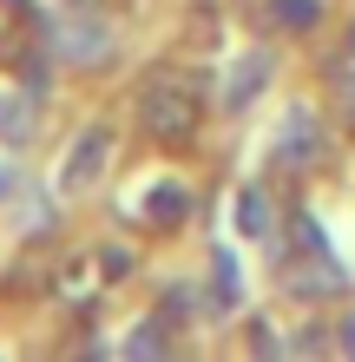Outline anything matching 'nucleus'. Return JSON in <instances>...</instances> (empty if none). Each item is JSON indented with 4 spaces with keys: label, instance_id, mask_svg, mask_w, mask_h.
<instances>
[{
    "label": "nucleus",
    "instance_id": "1",
    "mask_svg": "<svg viewBox=\"0 0 355 362\" xmlns=\"http://www.w3.org/2000/svg\"><path fill=\"white\" fill-rule=\"evenodd\" d=\"M138 119H145V132L164 139V145H184L198 132V99L184 93V86H145L138 93Z\"/></svg>",
    "mask_w": 355,
    "mask_h": 362
},
{
    "label": "nucleus",
    "instance_id": "2",
    "mask_svg": "<svg viewBox=\"0 0 355 362\" xmlns=\"http://www.w3.org/2000/svg\"><path fill=\"white\" fill-rule=\"evenodd\" d=\"M53 53L66 66H106L112 59V27L92 20V13H59L53 20Z\"/></svg>",
    "mask_w": 355,
    "mask_h": 362
},
{
    "label": "nucleus",
    "instance_id": "3",
    "mask_svg": "<svg viewBox=\"0 0 355 362\" xmlns=\"http://www.w3.org/2000/svg\"><path fill=\"white\" fill-rule=\"evenodd\" d=\"M106 152H112V132H106V125H86V132L73 139V152H66L59 185H66V191H92L99 172H106Z\"/></svg>",
    "mask_w": 355,
    "mask_h": 362
},
{
    "label": "nucleus",
    "instance_id": "4",
    "mask_svg": "<svg viewBox=\"0 0 355 362\" xmlns=\"http://www.w3.org/2000/svg\"><path fill=\"white\" fill-rule=\"evenodd\" d=\"M316 152H323V125L296 105V112L283 119V132H277V158H283V165H309Z\"/></svg>",
    "mask_w": 355,
    "mask_h": 362
},
{
    "label": "nucleus",
    "instance_id": "5",
    "mask_svg": "<svg viewBox=\"0 0 355 362\" xmlns=\"http://www.w3.org/2000/svg\"><path fill=\"white\" fill-rule=\"evenodd\" d=\"M270 66H277L270 53H243L237 66H231V79H224V105H231V112H243V105L270 86Z\"/></svg>",
    "mask_w": 355,
    "mask_h": 362
},
{
    "label": "nucleus",
    "instance_id": "6",
    "mask_svg": "<svg viewBox=\"0 0 355 362\" xmlns=\"http://www.w3.org/2000/svg\"><path fill=\"white\" fill-rule=\"evenodd\" d=\"M33 93H0V145H27L33 139Z\"/></svg>",
    "mask_w": 355,
    "mask_h": 362
},
{
    "label": "nucleus",
    "instance_id": "7",
    "mask_svg": "<svg viewBox=\"0 0 355 362\" xmlns=\"http://www.w3.org/2000/svg\"><path fill=\"white\" fill-rule=\"evenodd\" d=\"M184 204H191V198H184L178 185H158V191H145V198H138V218L164 230V224H178V218H184Z\"/></svg>",
    "mask_w": 355,
    "mask_h": 362
},
{
    "label": "nucleus",
    "instance_id": "8",
    "mask_svg": "<svg viewBox=\"0 0 355 362\" xmlns=\"http://www.w3.org/2000/svg\"><path fill=\"white\" fill-rule=\"evenodd\" d=\"M237 230L270 238V191H263V185H243V191H237Z\"/></svg>",
    "mask_w": 355,
    "mask_h": 362
},
{
    "label": "nucleus",
    "instance_id": "9",
    "mask_svg": "<svg viewBox=\"0 0 355 362\" xmlns=\"http://www.w3.org/2000/svg\"><path fill=\"white\" fill-rule=\"evenodd\" d=\"M211 290H217V296H211L217 316H224V310H237V296H243V290H237V257H231V250H211Z\"/></svg>",
    "mask_w": 355,
    "mask_h": 362
},
{
    "label": "nucleus",
    "instance_id": "10",
    "mask_svg": "<svg viewBox=\"0 0 355 362\" xmlns=\"http://www.w3.org/2000/svg\"><path fill=\"white\" fill-rule=\"evenodd\" d=\"M270 13H277V27H289V33H309L323 20V0H270Z\"/></svg>",
    "mask_w": 355,
    "mask_h": 362
},
{
    "label": "nucleus",
    "instance_id": "11",
    "mask_svg": "<svg viewBox=\"0 0 355 362\" xmlns=\"http://www.w3.org/2000/svg\"><path fill=\"white\" fill-rule=\"evenodd\" d=\"M164 349H172V336H164L158 323H138L132 336H125V356H132V362H158Z\"/></svg>",
    "mask_w": 355,
    "mask_h": 362
},
{
    "label": "nucleus",
    "instance_id": "12",
    "mask_svg": "<svg viewBox=\"0 0 355 362\" xmlns=\"http://www.w3.org/2000/svg\"><path fill=\"white\" fill-rule=\"evenodd\" d=\"M296 238H303V250H309V257H329V238H323V224L309 218V211L296 218Z\"/></svg>",
    "mask_w": 355,
    "mask_h": 362
},
{
    "label": "nucleus",
    "instance_id": "13",
    "mask_svg": "<svg viewBox=\"0 0 355 362\" xmlns=\"http://www.w3.org/2000/svg\"><path fill=\"white\" fill-rule=\"evenodd\" d=\"M336 86H342V105H349V112H355V73H349V66L336 73Z\"/></svg>",
    "mask_w": 355,
    "mask_h": 362
},
{
    "label": "nucleus",
    "instance_id": "14",
    "mask_svg": "<svg viewBox=\"0 0 355 362\" xmlns=\"http://www.w3.org/2000/svg\"><path fill=\"white\" fill-rule=\"evenodd\" d=\"M336 343H342V349L355 356V316H342V329H336Z\"/></svg>",
    "mask_w": 355,
    "mask_h": 362
},
{
    "label": "nucleus",
    "instance_id": "15",
    "mask_svg": "<svg viewBox=\"0 0 355 362\" xmlns=\"http://www.w3.org/2000/svg\"><path fill=\"white\" fill-rule=\"evenodd\" d=\"M7 191H13V172H0V198H7Z\"/></svg>",
    "mask_w": 355,
    "mask_h": 362
}]
</instances>
